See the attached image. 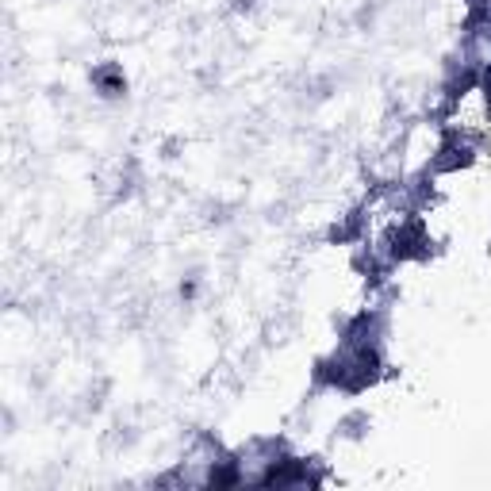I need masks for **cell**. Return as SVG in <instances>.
Wrapping results in <instances>:
<instances>
[{"label": "cell", "instance_id": "1", "mask_svg": "<svg viewBox=\"0 0 491 491\" xmlns=\"http://www.w3.org/2000/svg\"><path fill=\"white\" fill-rule=\"evenodd\" d=\"M368 426H373V418H368V411H346V415L338 418V438H350V441H361L368 434Z\"/></svg>", "mask_w": 491, "mask_h": 491}]
</instances>
